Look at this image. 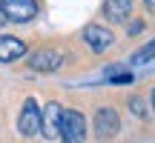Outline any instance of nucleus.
<instances>
[{
  "label": "nucleus",
  "instance_id": "nucleus-1",
  "mask_svg": "<svg viewBox=\"0 0 155 143\" xmlns=\"http://www.w3.org/2000/svg\"><path fill=\"white\" fill-rule=\"evenodd\" d=\"M63 143H83L86 138V117L78 109H63L61 117V135H58Z\"/></svg>",
  "mask_w": 155,
  "mask_h": 143
},
{
  "label": "nucleus",
  "instance_id": "nucleus-2",
  "mask_svg": "<svg viewBox=\"0 0 155 143\" xmlns=\"http://www.w3.org/2000/svg\"><path fill=\"white\" fill-rule=\"evenodd\" d=\"M0 14L12 23H29L38 14V3L35 0H0Z\"/></svg>",
  "mask_w": 155,
  "mask_h": 143
},
{
  "label": "nucleus",
  "instance_id": "nucleus-3",
  "mask_svg": "<svg viewBox=\"0 0 155 143\" xmlns=\"http://www.w3.org/2000/svg\"><path fill=\"white\" fill-rule=\"evenodd\" d=\"M17 132L23 138H35L40 132V106L35 97H26V103H23L20 117H17Z\"/></svg>",
  "mask_w": 155,
  "mask_h": 143
},
{
  "label": "nucleus",
  "instance_id": "nucleus-4",
  "mask_svg": "<svg viewBox=\"0 0 155 143\" xmlns=\"http://www.w3.org/2000/svg\"><path fill=\"white\" fill-rule=\"evenodd\" d=\"M61 117H63V106L58 100L46 103V109L40 112V135L46 140H55L61 135Z\"/></svg>",
  "mask_w": 155,
  "mask_h": 143
},
{
  "label": "nucleus",
  "instance_id": "nucleus-5",
  "mask_svg": "<svg viewBox=\"0 0 155 143\" xmlns=\"http://www.w3.org/2000/svg\"><path fill=\"white\" fill-rule=\"evenodd\" d=\"M118 129H121V120H118V112L109 109V106H104V109H98V115H95V135H98V140H109L118 135Z\"/></svg>",
  "mask_w": 155,
  "mask_h": 143
},
{
  "label": "nucleus",
  "instance_id": "nucleus-6",
  "mask_svg": "<svg viewBox=\"0 0 155 143\" xmlns=\"http://www.w3.org/2000/svg\"><path fill=\"white\" fill-rule=\"evenodd\" d=\"M83 40H86V46L92 52H106V49H112V43H115V34H112L109 29L98 26V23H89V26L83 29Z\"/></svg>",
  "mask_w": 155,
  "mask_h": 143
},
{
  "label": "nucleus",
  "instance_id": "nucleus-7",
  "mask_svg": "<svg viewBox=\"0 0 155 143\" xmlns=\"http://www.w3.org/2000/svg\"><path fill=\"white\" fill-rule=\"evenodd\" d=\"M61 63H63V57L55 49H38L29 57V66L35 72H55V69H61Z\"/></svg>",
  "mask_w": 155,
  "mask_h": 143
},
{
  "label": "nucleus",
  "instance_id": "nucleus-8",
  "mask_svg": "<svg viewBox=\"0 0 155 143\" xmlns=\"http://www.w3.org/2000/svg\"><path fill=\"white\" fill-rule=\"evenodd\" d=\"M26 55V43L12 34H0V63H15Z\"/></svg>",
  "mask_w": 155,
  "mask_h": 143
},
{
  "label": "nucleus",
  "instance_id": "nucleus-9",
  "mask_svg": "<svg viewBox=\"0 0 155 143\" xmlns=\"http://www.w3.org/2000/svg\"><path fill=\"white\" fill-rule=\"evenodd\" d=\"M132 9H135V0H104V14L112 23H127L132 17Z\"/></svg>",
  "mask_w": 155,
  "mask_h": 143
},
{
  "label": "nucleus",
  "instance_id": "nucleus-10",
  "mask_svg": "<svg viewBox=\"0 0 155 143\" xmlns=\"http://www.w3.org/2000/svg\"><path fill=\"white\" fill-rule=\"evenodd\" d=\"M150 57H155V40H150V43H147L144 49H138V52H135V57H132V60H135V63H147Z\"/></svg>",
  "mask_w": 155,
  "mask_h": 143
},
{
  "label": "nucleus",
  "instance_id": "nucleus-11",
  "mask_svg": "<svg viewBox=\"0 0 155 143\" xmlns=\"http://www.w3.org/2000/svg\"><path fill=\"white\" fill-rule=\"evenodd\" d=\"M109 80L115 83V86H127V83H132V75H129V72H121V75H109Z\"/></svg>",
  "mask_w": 155,
  "mask_h": 143
},
{
  "label": "nucleus",
  "instance_id": "nucleus-12",
  "mask_svg": "<svg viewBox=\"0 0 155 143\" xmlns=\"http://www.w3.org/2000/svg\"><path fill=\"white\" fill-rule=\"evenodd\" d=\"M129 106H132V112L138 117H147V109H144V100H141V97H132V100H129Z\"/></svg>",
  "mask_w": 155,
  "mask_h": 143
},
{
  "label": "nucleus",
  "instance_id": "nucleus-13",
  "mask_svg": "<svg viewBox=\"0 0 155 143\" xmlns=\"http://www.w3.org/2000/svg\"><path fill=\"white\" fill-rule=\"evenodd\" d=\"M144 3H147V9H150L152 14H155V0H144Z\"/></svg>",
  "mask_w": 155,
  "mask_h": 143
},
{
  "label": "nucleus",
  "instance_id": "nucleus-14",
  "mask_svg": "<svg viewBox=\"0 0 155 143\" xmlns=\"http://www.w3.org/2000/svg\"><path fill=\"white\" fill-rule=\"evenodd\" d=\"M3 23H6V17H3V14H0V26H3Z\"/></svg>",
  "mask_w": 155,
  "mask_h": 143
},
{
  "label": "nucleus",
  "instance_id": "nucleus-15",
  "mask_svg": "<svg viewBox=\"0 0 155 143\" xmlns=\"http://www.w3.org/2000/svg\"><path fill=\"white\" fill-rule=\"evenodd\" d=\"M152 109H155V92H152Z\"/></svg>",
  "mask_w": 155,
  "mask_h": 143
}]
</instances>
